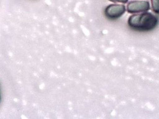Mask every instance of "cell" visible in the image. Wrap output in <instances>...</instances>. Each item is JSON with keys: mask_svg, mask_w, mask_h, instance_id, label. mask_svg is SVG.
I'll return each instance as SVG.
<instances>
[{"mask_svg": "<svg viewBox=\"0 0 159 119\" xmlns=\"http://www.w3.org/2000/svg\"><path fill=\"white\" fill-rule=\"evenodd\" d=\"M151 5L153 12L159 15V0H151Z\"/></svg>", "mask_w": 159, "mask_h": 119, "instance_id": "277c9868", "label": "cell"}, {"mask_svg": "<svg viewBox=\"0 0 159 119\" xmlns=\"http://www.w3.org/2000/svg\"><path fill=\"white\" fill-rule=\"evenodd\" d=\"M149 2L145 0H134L129 2L127 5V10L130 13L146 12L150 10Z\"/></svg>", "mask_w": 159, "mask_h": 119, "instance_id": "7a4b0ae2", "label": "cell"}, {"mask_svg": "<svg viewBox=\"0 0 159 119\" xmlns=\"http://www.w3.org/2000/svg\"><path fill=\"white\" fill-rule=\"evenodd\" d=\"M125 12V6L124 4H112L106 7L104 13L108 18L116 19L121 17Z\"/></svg>", "mask_w": 159, "mask_h": 119, "instance_id": "3957f363", "label": "cell"}, {"mask_svg": "<svg viewBox=\"0 0 159 119\" xmlns=\"http://www.w3.org/2000/svg\"><path fill=\"white\" fill-rule=\"evenodd\" d=\"M113 2H119V3H126L128 2V0H108Z\"/></svg>", "mask_w": 159, "mask_h": 119, "instance_id": "5b68a950", "label": "cell"}, {"mask_svg": "<svg viewBox=\"0 0 159 119\" xmlns=\"http://www.w3.org/2000/svg\"><path fill=\"white\" fill-rule=\"evenodd\" d=\"M158 23V18L152 13L147 12L132 15L128 21L130 27L141 31L152 30L156 26Z\"/></svg>", "mask_w": 159, "mask_h": 119, "instance_id": "6da1fadb", "label": "cell"}]
</instances>
